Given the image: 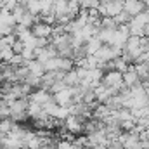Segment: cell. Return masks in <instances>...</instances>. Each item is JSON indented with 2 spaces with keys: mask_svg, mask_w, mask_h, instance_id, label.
Wrapping results in <instances>:
<instances>
[{
  "mask_svg": "<svg viewBox=\"0 0 149 149\" xmlns=\"http://www.w3.org/2000/svg\"><path fill=\"white\" fill-rule=\"evenodd\" d=\"M144 37L149 38V23H146V24H144Z\"/></svg>",
  "mask_w": 149,
  "mask_h": 149,
  "instance_id": "2e32d148",
  "label": "cell"
},
{
  "mask_svg": "<svg viewBox=\"0 0 149 149\" xmlns=\"http://www.w3.org/2000/svg\"><path fill=\"white\" fill-rule=\"evenodd\" d=\"M21 57H23L26 63H30V61H35V49L24 47V49H23V52H21Z\"/></svg>",
  "mask_w": 149,
  "mask_h": 149,
  "instance_id": "4fadbf2b",
  "label": "cell"
},
{
  "mask_svg": "<svg viewBox=\"0 0 149 149\" xmlns=\"http://www.w3.org/2000/svg\"><path fill=\"white\" fill-rule=\"evenodd\" d=\"M10 49H12V52H14V54H21V52H23V49H24V43H23L21 40H16V42L10 45Z\"/></svg>",
  "mask_w": 149,
  "mask_h": 149,
  "instance_id": "9a60e30c",
  "label": "cell"
},
{
  "mask_svg": "<svg viewBox=\"0 0 149 149\" xmlns=\"http://www.w3.org/2000/svg\"><path fill=\"white\" fill-rule=\"evenodd\" d=\"M113 66H114V71H118V73L123 74L127 70H128L130 64H128L127 61H123L121 57H116V59H113Z\"/></svg>",
  "mask_w": 149,
  "mask_h": 149,
  "instance_id": "ba28073f",
  "label": "cell"
},
{
  "mask_svg": "<svg viewBox=\"0 0 149 149\" xmlns=\"http://www.w3.org/2000/svg\"><path fill=\"white\" fill-rule=\"evenodd\" d=\"M14 56V52H12V49L10 47H5L3 50H0V63H3V64H7L9 61H10V57Z\"/></svg>",
  "mask_w": 149,
  "mask_h": 149,
  "instance_id": "7c38bea8",
  "label": "cell"
},
{
  "mask_svg": "<svg viewBox=\"0 0 149 149\" xmlns=\"http://www.w3.org/2000/svg\"><path fill=\"white\" fill-rule=\"evenodd\" d=\"M38 21V17L37 16H33V14H30L28 10H26V14L21 17V21L17 23V24H21V26H24V28H28V30H31L33 28V24Z\"/></svg>",
  "mask_w": 149,
  "mask_h": 149,
  "instance_id": "52a82bcc",
  "label": "cell"
},
{
  "mask_svg": "<svg viewBox=\"0 0 149 149\" xmlns=\"http://www.w3.org/2000/svg\"><path fill=\"white\" fill-rule=\"evenodd\" d=\"M121 78H123V85H125L127 88H132L134 85H137V83H139L137 73L134 71V64H130V66H128V70L121 74Z\"/></svg>",
  "mask_w": 149,
  "mask_h": 149,
  "instance_id": "3957f363",
  "label": "cell"
},
{
  "mask_svg": "<svg viewBox=\"0 0 149 149\" xmlns=\"http://www.w3.org/2000/svg\"><path fill=\"white\" fill-rule=\"evenodd\" d=\"M7 64H10V66H14V68H21V66H24V64H26V61L21 57V54H14Z\"/></svg>",
  "mask_w": 149,
  "mask_h": 149,
  "instance_id": "8fae6325",
  "label": "cell"
},
{
  "mask_svg": "<svg viewBox=\"0 0 149 149\" xmlns=\"http://www.w3.org/2000/svg\"><path fill=\"white\" fill-rule=\"evenodd\" d=\"M31 35L37 38H50L52 37V26H49L42 21H37L31 28Z\"/></svg>",
  "mask_w": 149,
  "mask_h": 149,
  "instance_id": "6da1fadb",
  "label": "cell"
},
{
  "mask_svg": "<svg viewBox=\"0 0 149 149\" xmlns=\"http://www.w3.org/2000/svg\"><path fill=\"white\" fill-rule=\"evenodd\" d=\"M114 21H116V24H130V21H132V16L128 14V12H125V10H121L116 17H113Z\"/></svg>",
  "mask_w": 149,
  "mask_h": 149,
  "instance_id": "30bf717a",
  "label": "cell"
},
{
  "mask_svg": "<svg viewBox=\"0 0 149 149\" xmlns=\"http://www.w3.org/2000/svg\"><path fill=\"white\" fill-rule=\"evenodd\" d=\"M63 81L66 83V87H68V88L80 85V78H78V74H76V71H74V70H71V71H68V73L64 74Z\"/></svg>",
  "mask_w": 149,
  "mask_h": 149,
  "instance_id": "8992f818",
  "label": "cell"
},
{
  "mask_svg": "<svg viewBox=\"0 0 149 149\" xmlns=\"http://www.w3.org/2000/svg\"><path fill=\"white\" fill-rule=\"evenodd\" d=\"M123 10L128 12L132 17H135L137 14L144 12V3H142L141 0H137V2H125V3H123Z\"/></svg>",
  "mask_w": 149,
  "mask_h": 149,
  "instance_id": "277c9868",
  "label": "cell"
},
{
  "mask_svg": "<svg viewBox=\"0 0 149 149\" xmlns=\"http://www.w3.org/2000/svg\"><path fill=\"white\" fill-rule=\"evenodd\" d=\"M104 43L101 42V38L99 37H92L88 42H85V49H87V56H94L101 47H102Z\"/></svg>",
  "mask_w": 149,
  "mask_h": 149,
  "instance_id": "5b68a950",
  "label": "cell"
},
{
  "mask_svg": "<svg viewBox=\"0 0 149 149\" xmlns=\"http://www.w3.org/2000/svg\"><path fill=\"white\" fill-rule=\"evenodd\" d=\"M10 14H12L14 21H16V24H17V23L21 21V17H23V16L26 14V7H24V5H19V3H17V5H16V7H14L12 10H10Z\"/></svg>",
  "mask_w": 149,
  "mask_h": 149,
  "instance_id": "9c48e42d",
  "label": "cell"
},
{
  "mask_svg": "<svg viewBox=\"0 0 149 149\" xmlns=\"http://www.w3.org/2000/svg\"><path fill=\"white\" fill-rule=\"evenodd\" d=\"M101 0H81V9H97Z\"/></svg>",
  "mask_w": 149,
  "mask_h": 149,
  "instance_id": "5bb4252c",
  "label": "cell"
},
{
  "mask_svg": "<svg viewBox=\"0 0 149 149\" xmlns=\"http://www.w3.org/2000/svg\"><path fill=\"white\" fill-rule=\"evenodd\" d=\"M123 3H125V0H113V2L104 3L106 17H116V16L123 10Z\"/></svg>",
  "mask_w": 149,
  "mask_h": 149,
  "instance_id": "7a4b0ae2",
  "label": "cell"
}]
</instances>
